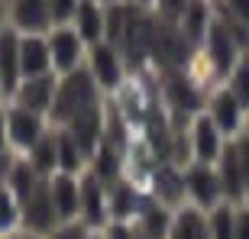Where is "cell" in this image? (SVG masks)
Listing matches in <instances>:
<instances>
[{
    "label": "cell",
    "mask_w": 249,
    "mask_h": 239,
    "mask_svg": "<svg viewBox=\"0 0 249 239\" xmlns=\"http://www.w3.org/2000/svg\"><path fill=\"white\" fill-rule=\"evenodd\" d=\"M84 65H88L91 78L97 81V87H101L104 94L123 87V81H126V65H123L120 49L113 46V42H107V39L88 46V62Z\"/></svg>",
    "instance_id": "4"
},
{
    "label": "cell",
    "mask_w": 249,
    "mask_h": 239,
    "mask_svg": "<svg viewBox=\"0 0 249 239\" xmlns=\"http://www.w3.org/2000/svg\"><path fill=\"white\" fill-rule=\"evenodd\" d=\"M97 3H104V7H113V3H123V0H97Z\"/></svg>",
    "instance_id": "37"
},
{
    "label": "cell",
    "mask_w": 249,
    "mask_h": 239,
    "mask_svg": "<svg viewBox=\"0 0 249 239\" xmlns=\"http://www.w3.org/2000/svg\"><path fill=\"white\" fill-rule=\"evenodd\" d=\"M55 94H58V74L49 71V74H36V78H23L13 87L7 103H17V107H26V110H36L49 117L52 103H55Z\"/></svg>",
    "instance_id": "6"
},
{
    "label": "cell",
    "mask_w": 249,
    "mask_h": 239,
    "mask_svg": "<svg viewBox=\"0 0 249 239\" xmlns=\"http://www.w3.org/2000/svg\"><path fill=\"white\" fill-rule=\"evenodd\" d=\"M23 230V201L7 188V181H0V239L17 236Z\"/></svg>",
    "instance_id": "22"
},
{
    "label": "cell",
    "mask_w": 249,
    "mask_h": 239,
    "mask_svg": "<svg viewBox=\"0 0 249 239\" xmlns=\"http://www.w3.org/2000/svg\"><path fill=\"white\" fill-rule=\"evenodd\" d=\"M49 39V52H52V71L55 74H68L74 68H81L88 62V42L81 39V33L71 23L52 26L46 33Z\"/></svg>",
    "instance_id": "3"
},
{
    "label": "cell",
    "mask_w": 249,
    "mask_h": 239,
    "mask_svg": "<svg viewBox=\"0 0 249 239\" xmlns=\"http://www.w3.org/2000/svg\"><path fill=\"white\" fill-rule=\"evenodd\" d=\"M49 129H52V120H49L46 113L7 103V139H10V149H13L17 155H29V152L46 139Z\"/></svg>",
    "instance_id": "2"
},
{
    "label": "cell",
    "mask_w": 249,
    "mask_h": 239,
    "mask_svg": "<svg viewBox=\"0 0 249 239\" xmlns=\"http://www.w3.org/2000/svg\"><path fill=\"white\" fill-rule=\"evenodd\" d=\"M211 23H213V13H211V3H207V0H191V3L185 7V13L178 17V29L185 33V39L191 42V46L204 42Z\"/></svg>",
    "instance_id": "20"
},
{
    "label": "cell",
    "mask_w": 249,
    "mask_h": 239,
    "mask_svg": "<svg viewBox=\"0 0 249 239\" xmlns=\"http://www.w3.org/2000/svg\"><path fill=\"white\" fill-rule=\"evenodd\" d=\"M220 17L249 26V0H220Z\"/></svg>",
    "instance_id": "28"
},
{
    "label": "cell",
    "mask_w": 249,
    "mask_h": 239,
    "mask_svg": "<svg viewBox=\"0 0 249 239\" xmlns=\"http://www.w3.org/2000/svg\"><path fill=\"white\" fill-rule=\"evenodd\" d=\"M3 181H7V188H10L13 194H17L19 201H26V197H33V194H36L39 188L46 184V178H42V175L36 171V168H33V162H29L26 155H17Z\"/></svg>",
    "instance_id": "19"
},
{
    "label": "cell",
    "mask_w": 249,
    "mask_h": 239,
    "mask_svg": "<svg viewBox=\"0 0 249 239\" xmlns=\"http://www.w3.org/2000/svg\"><path fill=\"white\" fill-rule=\"evenodd\" d=\"M10 139H7V103L0 107V155H10Z\"/></svg>",
    "instance_id": "32"
},
{
    "label": "cell",
    "mask_w": 249,
    "mask_h": 239,
    "mask_svg": "<svg viewBox=\"0 0 249 239\" xmlns=\"http://www.w3.org/2000/svg\"><path fill=\"white\" fill-rule=\"evenodd\" d=\"M81 0H49V10H52V23L62 26V23H71L74 10H78Z\"/></svg>",
    "instance_id": "29"
},
{
    "label": "cell",
    "mask_w": 249,
    "mask_h": 239,
    "mask_svg": "<svg viewBox=\"0 0 249 239\" xmlns=\"http://www.w3.org/2000/svg\"><path fill=\"white\" fill-rule=\"evenodd\" d=\"M10 29V0H0V33Z\"/></svg>",
    "instance_id": "33"
},
{
    "label": "cell",
    "mask_w": 249,
    "mask_h": 239,
    "mask_svg": "<svg viewBox=\"0 0 249 239\" xmlns=\"http://www.w3.org/2000/svg\"><path fill=\"white\" fill-rule=\"evenodd\" d=\"M191 149H194V162L204 165H217V158L223 155V149L230 139L223 136V129L211 120V113H194L191 120Z\"/></svg>",
    "instance_id": "8"
},
{
    "label": "cell",
    "mask_w": 249,
    "mask_h": 239,
    "mask_svg": "<svg viewBox=\"0 0 249 239\" xmlns=\"http://www.w3.org/2000/svg\"><path fill=\"white\" fill-rule=\"evenodd\" d=\"M19 68H23V78L52 71V52H49L46 36H23L19 33Z\"/></svg>",
    "instance_id": "15"
},
{
    "label": "cell",
    "mask_w": 249,
    "mask_h": 239,
    "mask_svg": "<svg viewBox=\"0 0 249 239\" xmlns=\"http://www.w3.org/2000/svg\"><path fill=\"white\" fill-rule=\"evenodd\" d=\"M233 217H236V204H217L207 210V239H233Z\"/></svg>",
    "instance_id": "25"
},
{
    "label": "cell",
    "mask_w": 249,
    "mask_h": 239,
    "mask_svg": "<svg viewBox=\"0 0 249 239\" xmlns=\"http://www.w3.org/2000/svg\"><path fill=\"white\" fill-rule=\"evenodd\" d=\"M129 3H136V7H146V10L159 7V0H129Z\"/></svg>",
    "instance_id": "34"
},
{
    "label": "cell",
    "mask_w": 249,
    "mask_h": 239,
    "mask_svg": "<svg viewBox=\"0 0 249 239\" xmlns=\"http://www.w3.org/2000/svg\"><path fill=\"white\" fill-rule=\"evenodd\" d=\"M243 133H249V113H246V126H243Z\"/></svg>",
    "instance_id": "39"
},
{
    "label": "cell",
    "mask_w": 249,
    "mask_h": 239,
    "mask_svg": "<svg viewBox=\"0 0 249 239\" xmlns=\"http://www.w3.org/2000/svg\"><path fill=\"white\" fill-rule=\"evenodd\" d=\"M101 94L104 91L91 78L88 65H81V68H74L68 74H58V94H55V103H52V113H49L52 126H65L71 117L97 107L101 103Z\"/></svg>",
    "instance_id": "1"
},
{
    "label": "cell",
    "mask_w": 249,
    "mask_h": 239,
    "mask_svg": "<svg viewBox=\"0 0 249 239\" xmlns=\"http://www.w3.org/2000/svg\"><path fill=\"white\" fill-rule=\"evenodd\" d=\"M10 26L23 36H46L55 26L49 0H10Z\"/></svg>",
    "instance_id": "10"
},
{
    "label": "cell",
    "mask_w": 249,
    "mask_h": 239,
    "mask_svg": "<svg viewBox=\"0 0 249 239\" xmlns=\"http://www.w3.org/2000/svg\"><path fill=\"white\" fill-rule=\"evenodd\" d=\"M91 233H94V230H91L84 220H68V223H58V226L49 233L46 239H88Z\"/></svg>",
    "instance_id": "27"
},
{
    "label": "cell",
    "mask_w": 249,
    "mask_h": 239,
    "mask_svg": "<svg viewBox=\"0 0 249 239\" xmlns=\"http://www.w3.org/2000/svg\"><path fill=\"white\" fill-rule=\"evenodd\" d=\"M81 220L91 230H104L110 220V207H107V184L84 168L81 171Z\"/></svg>",
    "instance_id": "11"
},
{
    "label": "cell",
    "mask_w": 249,
    "mask_h": 239,
    "mask_svg": "<svg viewBox=\"0 0 249 239\" xmlns=\"http://www.w3.org/2000/svg\"><path fill=\"white\" fill-rule=\"evenodd\" d=\"M88 239H104V233H101V230H94V233H91Z\"/></svg>",
    "instance_id": "38"
},
{
    "label": "cell",
    "mask_w": 249,
    "mask_h": 239,
    "mask_svg": "<svg viewBox=\"0 0 249 239\" xmlns=\"http://www.w3.org/2000/svg\"><path fill=\"white\" fill-rule=\"evenodd\" d=\"M46 188H49V197H52L58 223L81 220V175L55 171L52 178H46Z\"/></svg>",
    "instance_id": "7"
},
{
    "label": "cell",
    "mask_w": 249,
    "mask_h": 239,
    "mask_svg": "<svg viewBox=\"0 0 249 239\" xmlns=\"http://www.w3.org/2000/svg\"><path fill=\"white\" fill-rule=\"evenodd\" d=\"M0 78H3L7 101H10L13 87L23 81V68H19V33L13 26L0 33Z\"/></svg>",
    "instance_id": "18"
},
{
    "label": "cell",
    "mask_w": 249,
    "mask_h": 239,
    "mask_svg": "<svg viewBox=\"0 0 249 239\" xmlns=\"http://www.w3.org/2000/svg\"><path fill=\"white\" fill-rule=\"evenodd\" d=\"M185 171V197L197 207V210H213L217 204H223V188L217 165H204V162H191Z\"/></svg>",
    "instance_id": "5"
},
{
    "label": "cell",
    "mask_w": 249,
    "mask_h": 239,
    "mask_svg": "<svg viewBox=\"0 0 249 239\" xmlns=\"http://www.w3.org/2000/svg\"><path fill=\"white\" fill-rule=\"evenodd\" d=\"M233 239H249V201L236 204V217H233Z\"/></svg>",
    "instance_id": "30"
},
{
    "label": "cell",
    "mask_w": 249,
    "mask_h": 239,
    "mask_svg": "<svg viewBox=\"0 0 249 239\" xmlns=\"http://www.w3.org/2000/svg\"><path fill=\"white\" fill-rule=\"evenodd\" d=\"M7 103V87H3V78H0V107Z\"/></svg>",
    "instance_id": "36"
},
{
    "label": "cell",
    "mask_w": 249,
    "mask_h": 239,
    "mask_svg": "<svg viewBox=\"0 0 249 239\" xmlns=\"http://www.w3.org/2000/svg\"><path fill=\"white\" fill-rule=\"evenodd\" d=\"M136 239H142V236H139V233H136Z\"/></svg>",
    "instance_id": "40"
},
{
    "label": "cell",
    "mask_w": 249,
    "mask_h": 239,
    "mask_svg": "<svg viewBox=\"0 0 249 239\" xmlns=\"http://www.w3.org/2000/svg\"><path fill=\"white\" fill-rule=\"evenodd\" d=\"M217 175H220V188H223V201L227 204H246V175H243V162L236 152V142H227L223 155L217 158Z\"/></svg>",
    "instance_id": "12"
},
{
    "label": "cell",
    "mask_w": 249,
    "mask_h": 239,
    "mask_svg": "<svg viewBox=\"0 0 249 239\" xmlns=\"http://www.w3.org/2000/svg\"><path fill=\"white\" fill-rule=\"evenodd\" d=\"M233 142H236V152H240V162H243V175H246V197H249V133H240Z\"/></svg>",
    "instance_id": "31"
},
{
    "label": "cell",
    "mask_w": 249,
    "mask_h": 239,
    "mask_svg": "<svg viewBox=\"0 0 249 239\" xmlns=\"http://www.w3.org/2000/svg\"><path fill=\"white\" fill-rule=\"evenodd\" d=\"M58 226L55 207H52V197H49V188L42 184L33 197L23 201V233H36V236H49V233Z\"/></svg>",
    "instance_id": "13"
},
{
    "label": "cell",
    "mask_w": 249,
    "mask_h": 239,
    "mask_svg": "<svg viewBox=\"0 0 249 239\" xmlns=\"http://www.w3.org/2000/svg\"><path fill=\"white\" fill-rule=\"evenodd\" d=\"M13 239H46V236H36V233H17Z\"/></svg>",
    "instance_id": "35"
},
{
    "label": "cell",
    "mask_w": 249,
    "mask_h": 239,
    "mask_svg": "<svg viewBox=\"0 0 249 239\" xmlns=\"http://www.w3.org/2000/svg\"><path fill=\"white\" fill-rule=\"evenodd\" d=\"M246 103L236 97V94L223 84V87H217V91L211 94V101H207V113H211V120L217 123V126L223 129V136H240L243 126H246Z\"/></svg>",
    "instance_id": "9"
},
{
    "label": "cell",
    "mask_w": 249,
    "mask_h": 239,
    "mask_svg": "<svg viewBox=\"0 0 249 239\" xmlns=\"http://www.w3.org/2000/svg\"><path fill=\"white\" fill-rule=\"evenodd\" d=\"M168 239H207V213L197 210L194 204L175 210V223H172Z\"/></svg>",
    "instance_id": "21"
},
{
    "label": "cell",
    "mask_w": 249,
    "mask_h": 239,
    "mask_svg": "<svg viewBox=\"0 0 249 239\" xmlns=\"http://www.w3.org/2000/svg\"><path fill=\"white\" fill-rule=\"evenodd\" d=\"M55 139H58V171H71V175H81L88 168V155L84 149L74 142V136L68 129L55 126Z\"/></svg>",
    "instance_id": "23"
},
{
    "label": "cell",
    "mask_w": 249,
    "mask_h": 239,
    "mask_svg": "<svg viewBox=\"0 0 249 239\" xmlns=\"http://www.w3.org/2000/svg\"><path fill=\"white\" fill-rule=\"evenodd\" d=\"M71 26L81 33V39L88 46L104 42L107 39V7L97 3V0H81L78 10H74V17H71Z\"/></svg>",
    "instance_id": "14"
},
{
    "label": "cell",
    "mask_w": 249,
    "mask_h": 239,
    "mask_svg": "<svg viewBox=\"0 0 249 239\" xmlns=\"http://www.w3.org/2000/svg\"><path fill=\"white\" fill-rule=\"evenodd\" d=\"M172 223H175V213H172V207L168 204H142V210L136 213V220H133V226H136V233L142 239H168V233H172Z\"/></svg>",
    "instance_id": "16"
},
{
    "label": "cell",
    "mask_w": 249,
    "mask_h": 239,
    "mask_svg": "<svg viewBox=\"0 0 249 239\" xmlns=\"http://www.w3.org/2000/svg\"><path fill=\"white\" fill-rule=\"evenodd\" d=\"M29 162H33V168H36L42 178H52L58 171V139H55V126L46 133V139L39 142L33 152H29Z\"/></svg>",
    "instance_id": "24"
},
{
    "label": "cell",
    "mask_w": 249,
    "mask_h": 239,
    "mask_svg": "<svg viewBox=\"0 0 249 239\" xmlns=\"http://www.w3.org/2000/svg\"><path fill=\"white\" fill-rule=\"evenodd\" d=\"M227 87H230V91L249 107V58H246V55H243L240 65L230 71V78H227Z\"/></svg>",
    "instance_id": "26"
},
{
    "label": "cell",
    "mask_w": 249,
    "mask_h": 239,
    "mask_svg": "<svg viewBox=\"0 0 249 239\" xmlns=\"http://www.w3.org/2000/svg\"><path fill=\"white\" fill-rule=\"evenodd\" d=\"M165 97L172 103L175 113H194L201 107V91H197V81L188 78L185 71H168L165 74Z\"/></svg>",
    "instance_id": "17"
}]
</instances>
